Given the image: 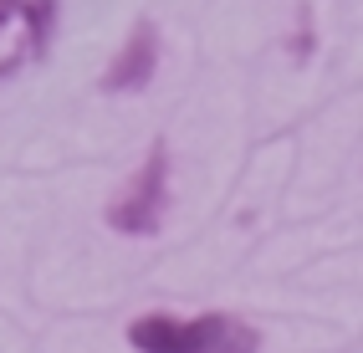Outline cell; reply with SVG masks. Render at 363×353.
<instances>
[{"label": "cell", "instance_id": "obj_1", "mask_svg": "<svg viewBox=\"0 0 363 353\" xmlns=\"http://www.w3.org/2000/svg\"><path fill=\"white\" fill-rule=\"evenodd\" d=\"M128 343L138 353H256L261 333L235 313H200V318L143 313L128 323Z\"/></svg>", "mask_w": 363, "mask_h": 353}, {"label": "cell", "instance_id": "obj_2", "mask_svg": "<svg viewBox=\"0 0 363 353\" xmlns=\"http://www.w3.org/2000/svg\"><path fill=\"white\" fill-rule=\"evenodd\" d=\"M164 210H169V149L154 144L128 174V184L108 200V225L118 235H159Z\"/></svg>", "mask_w": 363, "mask_h": 353}, {"label": "cell", "instance_id": "obj_4", "mask_svg": "<svg viewBox=\"0 0 363 353\" xmlns=\"http://www.w3.org/2000/svg\"><path fill=\"white\" fill-rule=\"evenodd\" d=\"M159 72V26L154 21H133V31L123 36V46L113 52L108 72H103V92H138L149 87Z\"/></svg>", "mask_w": 363, "mask_h": 353}, {"label": "cell", "instance_id": "obj_3", "mask_svg": "<svg viewBox=\"0 0 363 353\" xmlns=\"http://www.w3.org/2000/svg\"><path fill=\"white\" fill-rule=\"evenodd\" d=\"M52 21H57V0H0V82L46 52Z\"/></svg>", "mask_w": 363, "mask_h": 353}]
</instances>
